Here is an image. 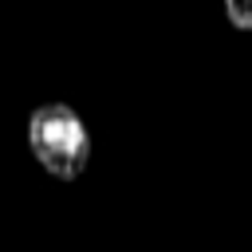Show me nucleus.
<instances>
[{
	"mask_svg": "<svg viewBox=\"0 0 252 252\" xmlns=\"http://www.w3.org/2000/svg\"><path fill=\"white\" fill-rule=\"evenodd\" d=\"M28 146L39 169L59 181H75L91 161V134L67 102H43L28 118Z\"/></svg>",
	"mask_w": 252,
	"mask_h": 252,
	"instance_id": "obj_1",
	"label": "nucleus"
},
{
	"mask_svg": "<svg viewBox=\"0 0 252 252\" xmlns=\"http://www.w3.org/2000/svg\"><path fill=\"white\" fill-rule=\"evenodd\" d=\"M224 16L232 28L252 32V0H224Z\"/></svg>",
	"mask_w": 252,
	"mask_h": 252,
	"instance_id": "obj_2",
	"label": "nucleus"
}]
</instances>
